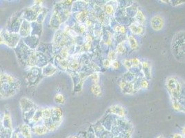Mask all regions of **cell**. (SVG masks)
Instances as JSON below:
<instances>
[{
    "instance_id": "1",
    "label": "cell",
    "mask_w": 185,
    "mask_h": 138,
    "mask_svg": "<svg viewBox=\"0 0 185 138\" xmlns=\"http://www.w3.org/2000/svg\"><path fill=\"white\" fill-rule=\"evenodd\" d=\"M166 87H167L169 93L174 98H177L181 91V85L176 79L170 78L166 81Z\"/></svg>"
},
{
    "instance_id": "2",
    "label": "cell",
    "mask_w": 185,
    "mask_h": 138,
    "mask_svg": "<svg viewBox=\"0 0 185 138\" xmlns=\"http://www.w3.org/2000/svg\"><path fill=\"white\" fill-rule=\"evenodd\" d=\"M151 27L154 30L158 31V30H161L163 26H164L165 20L160 15H156V16H154L151 19Z\"/></svg>"
},
{
    "instance_id": "3",
    "label": "cell",
    "mask_w": 185,
    "mask_h": 138,
    "mask_svg": "<svg viewBox=\"0 0 185 138\" xmlns=\"http://www.w3.org/2000/svg\"><path fill=\"white\" fill-rule=\"evenodd\" d=\"M111 111L115 113V114L118 115L120 116H124V109H123V107L116 105V106H113L111 107Z\"/></svg>"
},
{
    "instance_id": "4",
    "label": "cell",
    "mask_w": 185,
    "mask_h": 138,
    "mask_svg": "<svg viewBox=\"0 0 185 138\" xmlns=\"http://www.w3.org/2000/svg\"><path fill=\"white\" fill-rule=\"evenodd\" d=\"M130 29L131 31L135 33V34H141L143 32V26L141 25H131L130 26Z\"/></svg>"
},
{
    "instance_id": "5",
    "label": "cell",
    "mask_w": 185,
    "mask_h": 138,
    "mask_svg": "<svg viewBox=\"0 0 185 138\" xmlns=\"http://www.w3.org/2000/svg\"><path fill=\"white\" fill-rule=\"evenodd\" d=\"M129 43L131 48L133 49H137L138 47V42L135 40L133 36H129Z\"/></svg>"
},
{
    "instance_id": "6",
    "label": "cell",
    "mask_w": 185,
    "mask_h": 138,
    "mask_svg": "<svg viewBox=\"0 0 185 138\" xmlns=\"http://www.w3.org/2000/svg\"><path fill=\"white\" fill-rule=\"evenodd\" d=\"M91 91L95 96H99L102 93V91H101V88L99 85L97 84H94L91 87Z\"/></svg>"
},
{
    "instance_id": "7",
    "label": "cell",
    "mask_w": 185,
    "mask_h": 138,
    "mask_svg": "<svg viewBox=\"0 0 185 138\" xmlns=\"http://www.w3.org/2000/svg\"><path fill=\"white\" fill-rule=\"evenodd\" d=\"M136 19H137V21H138V22L140 24H143L146 20L145 17H144L143 13L141 11H138L137 15H136Z\"/></svg>"
},
{
    "instance_id": "8",
    "label": "cell",
    "mask_w": 185,
    "mask_h": 138,
    "mask_svg": "<svg viewBox=\"0 0 185 138\" xmlns=\"http://www.w3.org/2000/svg\"><path fill=\"white\" fill-rule=\"evenodd\" d=\"M34 131H35L36 133L39 134V135H42L46 133L47 132L48 128L44 127H35V128H34Z\"/></svg>"
},
{
    "instance_id": "9",
    "label": "cell",
    "mask_w": 185,
    "mask_h": 138,
    "mask_svg": "<svg viewBox=\"0 0 185 138\" xmlns=\"http://www.w3.org/2000/svg\"><path fill=\"white\" fill-rule=\"evenodd\" d=\"M55 102L59 103V104H63L65 101V99H64V96L61 94H57L56 96L55 97Z\"/></svg>"
},
{
    "instance_id": "10",
    "label": "cell",
    "mask_w": 185,
    "mask_h": 138,
    "mask_svg": "<svg viewBox=\"0 0 185 138\" xmlns=\"http://www.w3.org/2000/svg\"><path fill=\"white\" fill-rule=\"evenodd\" d=\"M117 52L120 54H123L126 52V48L122 44H119L117 47Z\"/></svg>"
},
{
    "instance_id": "11",
    "label": "cell",
    "mask_w": 185,
    "mask_h": 138,
    "mask_svg": "<svg viewBox=\"0 0 185 138\" xmlns=\"http://www.w3.org/2000/svg\"><path fill=\"white\" fill-rule=\"evenodd\" d=\"M86 16V13L84 11H83V12H82V13H79L77 15L76 17L78 21H82L83 19H84V17H85Z\"/></svg>"
},
{
    "instance_id": "12",
    "label": "cell",
    "mask_w": 185,
    "mask_h": 138,
    "mask_svg": "<svg viewBox=\"0 0 185 138\" xmlns=\"http://www.w3.org/2000/svg\"><path fill=\"white\" fill-rule=\"evenodd\" d=\"M108 57L110 60H115V57H116V53L115 51H110L109 53V55H108Z\"/></svg>"
},
{
    "instance_id": "13",
    "label": "cell",
    "mask_w": 185,
    "mask_h": 138,
    "mask_svg": "<svg viewBox=\"0 0 185 138\" xmlns=\"http://www.w3.org/2000/svg\"><path fill=\"white\" fill-rule=\"evenodd\" d=\"M105 10H106V13L109 14V15H111L113 13L114 9H113V7L112 5H107L106 7Z\"/></svg>"
},
{
    "instance_id": "14",
    "label": "cell",
    "mask_w": 185,
    "mask_h": 138,
    "mask_svg": "<svg viewBox=\"0 0 185 138\" xmlns=\"http://www.w3.org/2000/svg\"><path fill=\"white\" fill-rule=\"evenodd\" d=\"M115 30H116V31L120 32V33H124L126 32L125 27L123 26H117L115 28Z\"/></svg>"
},
{
    "instance_id": "15",
    "label": "cell",
    "mask_w": 185,
    "mask_h": 138,
    "mask_svg": "<svg viewBox=\"0 0 185 138\" xmlns=\"http://www.w3.org/2000/svg\"><path fill=\"white\" fill-rule=\"evenodd\" d=\"M61 56L65 59V58H66L68 56H69V51H68V49L66 48H64L61 51Z\"/></svg>"
},
{
    "instance_id": "16",
    "label": "cell",
    "mask_w": 185,
    "mask_h": 138,
    "mask_svg": "<svg viewBox=\"0 0 185 138\" xmlns=\"http://www.w3.org/2000/svg\"><path fill=\"white\" fill-rule=\"evenodd\" d=\"M173 107H174V109L175 110H180L182 109V106H180V104L177 102H173Z\"/></svg>"
},
{
    "instance_id": "17",
    "label": "cell",
    "mask_w": 185,
    "mask_h": 138,
    "mask_svg": "<svg viewBox=\"0 0 185 138\" xmlns=\"http://www.w3.org/2000/svg\"><path fill=\"white\" fill-rule=\"evenodd\" d=\"M91 78L95 83H97L98 80H99V75H98L97 73H94V74H92L91 76Z\"/></svg>"
},
{
    "instance_id": "18",
    "label": "cell",
    "mask_w": 185,
    "mask_h": 138,
    "mask_svg": "<svg viewBox=\"0 0 185 138\" xmlns=\"http://www.w3.org/2000/svg\"><path fill=\"white\" fill-rule=\"evenodd\" d=\"M124 66L126 67L127 69L131 68V66H132V63H131V60H124Z\"/></svg>"
},
{
    "instance_id": "19",
    "label": "cell",
    "mask_w": 185,
    "mask_h": 138,
    "mask_svg": "<svg viewBox=\"0 0 185 138\" xmlns=\"http://www.w3.org/2000/svg\"><path fill=\"white\" fill-rule=\"evenodd\" d=\"M131 61L133 66H138L139 65V64H140V61H139V60L137 59V58H133V59L131 60Z\"/></svg>"
},
{
    "instance_id": "20",
    "label": "cell",
    "mask_w": 185,
    "mask_h": 138,
    "mask_svg": "<svg viewBox=\"0 0 185 138\" xmlns=\"http://www.w3.org/2000/svg\"><path fill=\"white\" fill-rule=\"evenodd\" d=\"M141 87L144 88H147L149 87V84L146 80H142L141 82Z\"/></svg>"
},
{
    "instance_id": "21",
    "label": "cell",
    "mask_w": 185,
    "mask_h": 138,
    "mask_svg": "<svg viewBox=\"0 0 185 138\" xmlns=\"http://www.w3.org/2000/svg\"><path fill=\"white\" fill-rule=\"evenodd\" d=\"M78 62H77L76 60L73 61L72 63H71V68L73 69H76L77 68H78Z\"/></svg>"
},
{
    "instance_id": "22",
    "label": "cell",
    "mask_w": 185,
    "mask_h": 138,
    "mask_svg": "<svg viewBox=\"0 0 185 138\" xmlns=\"http://www.w3.org/2000/svg\"><path fill=\"white\" fill-rule=\"evenodd\" d=\"M112 66L115 69H118L120 67L119 62H117V61H114V62H113V63H112Z\"/></svg>"
},
{
    "instance_id": "23",
    "label": "cell",
    "mask_w": 185,
    "mask_h": 138,
    "mask_svg": "<svg viewBox=\"0 0 185 138\" xmlns=\"http://www.w3.org/2000/svg\"><path fill=\"white\" fill-rule=\"evenodd\" d=\"M103 64H104V66L106 67V68H108V67L110 66V65H111V62H110V61H109V60H105L104 61Z\"/></svg>"
},
{
    "instance_id": "24",
    "label": "cell",
    "mask_w": 185,
    "mask_h": 138,
    "mask_svg": "<svg viewBox=\"0 0 185 138\" xmlns=\"http://www.w3.org/2000/svg\"><path fill=\"white\" fill-rule=\"evenodd\" d=\"M173 138H184L183 136L180 133H175L173 136Z\"/></svg>"
},
{
    "instance_id": "25",
    "label": "cell",
    "mask_w": 185,
    "mask_h": 138,
    "mask_svg": "<svg viewBox=\"0 0 185 138\" xmlns=\"http://www.w3.org/2000/svg\"><path fill=\"white\" fill-rule=\"evenodd\" d=\"M90 48H91V45H90V44H89V43H87V44H85V48L86 49H89Z\"/></svg>"
},
{
    "instance_id": "26",
    "label": "cell",
    "mask_w": 185,
    "mask_h": 138,
    "mask_svg": "<svg viewBox=\"0 0 185 138\" xmlns=\"http://www.w3.org/2000/svg\"><path fill=\"white\" fill-rule=\"evenodd\" d=\"M156 138H165L163 136H159L158 137H157Z\"/></svg>"
},
{
    "instance_id": "27",
    "label": "cell",
    "mask_w": 185,
    "mask_h": 138,
    "mask_svg": "<svg viewBox=\"0 0 185 138\" xmlns=\"http://www.w3.org/2000/svg\"><path fill=\"white\" fill-rule=\"evenodd\" d=\"M69 138H78V137H76V136H71V137H70Z\"/></svg>"
}]
</instances>
